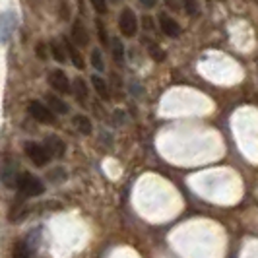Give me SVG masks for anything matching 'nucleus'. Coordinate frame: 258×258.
<instances>
[{
  "label": "nucleus",
  "mask_w": 258,
  "mask_h": 258,
  "mask_svg": "<svg viewBox=\"0 0 258 258\" xmlns=\"http://www.w3.org/2000/svg\"><path fill=\"white\" fill-rule=\"evenodd\" d=\"M64 51H66V49H62V47H60V45H58L56 41H52V43H51V54H52V58H54L56 62H60V64H62V62H66Z\"/></svg>",
  "instance_id": "nucleus-17"
},
{
  "label": "nucleus",
  "mask_w": 258,
  "mask_h": 258,
  "mask_svg": "<svg viewBox=\"0 0 258 258\" xmlns=\"http://www.w3.org/2000/svg\"><path fill=\"white\" fill-rule=\"evenodd\" d=\"M72 91H74V95H76L78 103H86L88 101V97H90V91H88V84L82 80V78H76L74 80V84H72Z\"/></svg>",
  "instance_id": "nucleus-11"
},
{
  "label": "nucleus",
  "mask_w": 258,
  "mask_h": 258,
  "mask_svg": "<svg viewBox=\"0 0 258 258\" xmlns=\"http://www.w3.org/2000/svg\"><path fill=\"white\" fill-rule=\"evenodd\" d=\"M91 84H93V90L97 91V95H99L103 101H109L111 93H109V86H107V82H105L103 78H99L95 74V76L91 78Z\"/></svg>",
  "instance_id": "nucleus-14"
},
{
  "label": "nucleus",
  "mask_w": 258,
  "mask_h": 258,
  "mask_svg": "<svg viewBox=\"0 0 258 258\" xmlns=\"http://www.w3.org/2000/svg\"><path fill=\"white\" fill-rule=\"evenodd\" d=\"M64 49H66V52H68V58L72 60V64L76 66L78 70H84V56H82V52L76 49V45H74L72 41H66Z\"/></svg>",
  "instance_id": "nucleus-12"
},
{
  "label": "nucleus",
  "mask_w": 258,
  "mask_h": 258,
  "mask_svg": "<svg viewBox=\"0 0 258 258\" xmlns=\"http://www.w3.org/2000/svg\"><path fill=\"white\" fill-rule=\"evenodd\" d=\"M118 29H120V33L124 37H134L136 35V31H138V18H136L134 10L124 8L120 12V16H118Z\"/></svg>",
  "instance_id": "nucleus-3"
},
{
  "label": "nucleus",
  "mask_w": 258,
  "mask_h": 258,
  "mask_svg": "<svg viewBox=\"0 0 258 258\" xmlns=\"http://www.w3.org/2000/svg\"><path fill=\"white\" fill-rule=\"evenodd\" d=\"M91 66H93L95 70H99V72H103L105 70L103 52L99 51V49H93V51H91Z\"/></svg>",
  "instance_id": "nucleus-16"
},
{
  "label": "nucleus",
  "mask_w": 258,
  "mask_h": 258,
  "mask_svg": "<svg viewBox=\"0 0 258 258\" xmlns=\"http://www.w3.org/2000/svg\"><path fill=\"white\" fill-rule=\"evenodd\" d=\"M148 49H150L152 58H154V60H157V62H161V60L165 58V52H163V49H159L155 43H150V45H148Z\"/></svg>",
  "instance_id": "nucleus-19"
},
{
  "label": "nucleus",
  "mask_w": 258,
  "mask_h": 258,
  "mask_svg": "<svg viewBox=\"0 0 258 258\" xmlns=\"http://www.w3.org/2000/svg\"><path fill=\"white\" fill-rule=\"evenodd\" d=\"M70 37H72V43L78 45V47H88L90 45V33H88V29L84 27V24L80 20L74 22L72 31H70Z\"/></svg>",
  "instance_id": "nucleus-7"
},
{
  "label": "nucleus",
  "mask_w": 258,
  "mask_h": 258,
  "mask_svg": "<svg viewBox=\"0 0 258 258\" xmlns=\"http://www.w3.org/2000/svg\"><path fill=\"white\" fill-rule=\"evenodd\" d=\"M165 4H167L171 10H179L181 8V0H165Z\"/></svg>",
  "instance_id": "nucleus-23"
},
{
  "label": "nucleus",
  "mask_w": 258,
  "mask_h": 258,
  "mask_svg": "<svg viewBox=\"0 0 258 258\" xmlns=\"http://www.w3.org/2000/svg\"><path fill=\"white\" fill-rule=\"evenodd\" d=\"M45 99H47V107L51 109L54 115H66V113H68V105H66L58 95H54V93H47V95H45Z\"/></svg>",
  "instance_id": "nucleus-10"
},
{
  "label": "nucleus",
  "mask_w": 258,
  "mask_h": 258,
  "mask_svg": "<svg viewBox=\"0 0 258 258\" xmlns=\"http://www.w3.org/2000/svg\"><path fill=\"white\" fill-rule=\"evenodd\" d=\"M182 4H184L186 14H190V16L198 14V0H182Z\"/></svg>",
  "instance_id": "nucleus-22"
},
{
  "label": "nucleus",
  "mask_w": 258,
  "mask_h": 258,
  "mask_svg": "<svg viewBox=\"0 0 258 258\" xmlns=\"http://www.w3.org/2000/svg\"><path fill=\"white\" fill-rule=\"evenodd\" d=\"M14 29H16V16L12 12L0 16V43L10 41Z\"/></svg>",
  "instance_id": "nucleus-6"
},
{
  "label": "nucleus",
  "mask_w": 258,
  "mask_h": 258,
  "mask_svg": "<svg viewBox=\"0 0 258 258\" xmlns=\"http://www.w3.org/2000/svg\"><path fill=\"white\" fill-rule=\"evenodd\" d=\"M26 155L29 157V161L37 167H45L51 161V155L47 152V148L43 144L37 142H27L26 144Z\"/></svg>",
  "instance_id": "nucleus-2"
},
{
  "label": "nucleus",
  "mask_w": 258,
  "mask_h": 258,
  "mask_svg": "<svg viewBox=\"0 0 258 258\" xmlns=\"http://www.w3.org/2000/svg\"><path fill=\"white\" fill-rule=\"evenodd\" d=\"M113 58L116 62H122L124 60V47L120 43V39H113Z\"/></svg>",
  "instance_id": "nucleus-18"
},
{
  "label": "nucleus",
  "mask_w": 258,
  "mask_h": 258,
  "mask_svg": "<svg viewBox=\"0 0 258 258\" xmlns=\"http://www.w3.org/2000/svg\"><path fill=\"white\" fill-rule=\"evenodd\" d=\"M43 146L47 148V152H49L51 157H62L66 152L64 142H62L58 136H54V134H52V136H47L45 142H43Z\"/></svg>",
  "instance_id": "nucleus-9"
},
{
  "label": "nucleus",
  "mask_w": 258,
  "mask_h": 258,
  "mask_svg": "<svg viewBox=\"0 0 258 258\" xmlns=\"http://www.w3.org/2000/svg\"><path fill=\"white\" fill-rule=\"evenodd\" d=\"M37 51H39V56H41V58H47V52H45V47H43V43H39Z\"/></svg>",
  "instance_id": "nucleus-25"
},
{
  "label": "nucleus",
  "mask_w": 258,
  "mask_h": 258,
  "mask_svg": "<svg viewBox=\"0 0 258 258\" xmlns=\"http://www.w3.org/2000/svg\"><path fill=\"white\" fill-rule=\"evenodd\" d=\"M159 27L167 37H179L181 35V26L167 14H159Z\"/></svg>",
  "instance_id": "nucleus-8"
},
{
  "label": "nucleus",
  "mask_w": 258,
  "mask_h": 258,
  "mask_svg": "<svg viewBox=\"0 0 258 258\" xmlns=\"http://www.w3.org/2000/svg\"><path fill=\"white\" fill-rule=\"evenodd\" d=\"M27 111L41 124H54V120H56L54 113L45 103H41V101H31L29 107H27Z\"/></svg>",
  "instance_id": "nucleus-4"
},
{
  "label": "nucleus",
  "mask_w": 258,
  "mask_h": 258,
  "mask_svg": "<svg viewBox=\"0 0 258 258\" xmlns=\"http://www.w3.org/2000/svg\"><path fill=\"white\" fill-rule=\"evenodd\" d=\"M18 190L22 196L26 198H35L45 192V184L41 179H37L35 175L31 173H20V179H18Z\"/></svg>",
  "instance_id": "nucleus-1"
},
{
  "label": "nucleus",
  "mask_w": 258,
  "mask_h": 258,
  "mask_svg": "<svg viewBox=\"0 0 258 258\" xmlns=\"http://www.w3.org/2000/svg\"><path fill=\"white\" fill-rule=\"evenodd\" d=\"M146 8H154L155 4H157V0H140Z\"/></svg>",
  "instance_id": "nucleus-24"
},
{
  "label": "nucleus",
  "mask_w": 258,
  "mask_h": 258,
  "mask_svg": "<svg viewBox=\"0 0 258 258\" xmlns=\"http://www.w3.org/2000/svg\"><path fill=\"white\" fill-rule=\"evenodd\" d=\"M74 126L80 134H84V136H90L93 126H91V120L88 118L86 115H76L74 116Z\"/></svg>",
  "instance_id": "nucleus-15"
},
{
  "label": "nucleus",
  "mask_w": 258,
  "mask_h": 258,
  "mask_svg": "<svg viewBox=\"0 0 258 258\" xmlns=\"http://www.w3.org/2000/svg\"><path fill=\"white\" fill-rule=\"evenodd\" d=\"M33 252H35V248L24 239V241H18V243L14 245L12 256L14 258H33Z\"/></svg>",
  "instance_id": "nucleus-13"
},
{
  "label": "nucleus",
  "mask_w": 258,
  "mask_h": 258,
  "mask_svg": "<svg viewBox=\"0 0 258 258\" xmlns=\"http://www.w3.org/2000/svg\"><path fill=\"white\" fill-rule=\"evenodd\" d=\"M90 2H91V6H93V10L97 14H101V16L107 14V10H109V8H107V0H90Z\"/></svg>",
  "instance_id": "nucleus-21"
},
{
  "label": "nucleus",
  "mask_w": 258,
  "mask_h": 258,
  "mask_svg": "<svg viewBox=\"0 0 258 258\" xmlns=\"http://www.w3.org/2000/svg\"><path fill=\"white\" fill-rule=\"evenodd\" d=\"M95 27H97V35H99V41L101 45H109V35H107V29H105V24L101 20L95 22Z\"/></svg>",
  "instance_id": "nucleus-20"
},
{
  "label": "nucleus",
  "mask_w": 258,
  "mask_h": 258,
  "mask_svg": "<svg viewBox=\"0 0 258 258\" xmlns=\"http://www.w3.org/2000/svg\"><path fill=\"white\" fill-rule=\"evenodd\" d=\"M49 84L54 91L58 93H72V84H70V78L66 76L62 70H52L49 74Z\"/></svg>",
  "instance_id": "nucleus-5"
}]
</instances>
